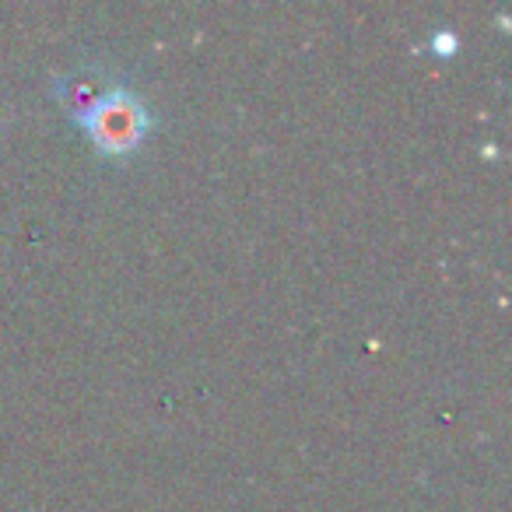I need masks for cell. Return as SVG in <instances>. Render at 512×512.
<instances>
[{
	"instance_id": "6da1fadb",
	"label": "cell",
	"mask_w": 512,
	"mask_h": 512,
	"mask_svg": "<svg viewBox=\"0 0 512 512\" xmlns=\"http://www.w3.org/2000/svg\"><path fill=\"white\" fill-rule=\"evenodd\" d=\"M81 123L88 127V137H92V144L99 151H106V155H130L148 137L151 113L134 92L116 88Z\"/></svg>"
},
{
	"instance_id": "7a4b0ae2",
	"label": "cell",
	"mask_w": 512,
	"mask_h": 512,
	"mask_svg": "<svg viewBox=\"0 0 512 512\" xmlns=\"http://www.w3.org/2000/svg\"><path fill=\"white\" fill-rule=\"evenodd\" d=\"M109 92H116L113 78L95 64L74 67V71H67L64 78H57V85H53V99H57L60 109H64L67 116H74V120H85Z\"/></svg>"
}]
</instances>
